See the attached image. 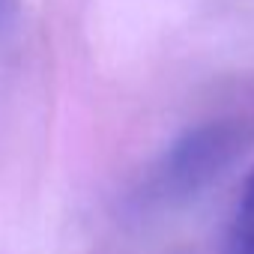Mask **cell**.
Listing matches in <instances>:
<instances>
[{"mask_svg":"<svg viewBox=\"0 0 254 254\" xmlns=\"http://www.w3.org/2000/svg\"><path fill=\"white\" fill-rule=\"evenodd\" d=\"M245 123L242 120H212L186 132L159 162L153 174V191L159 197H189L200 191L224 165L242 150Z\"/></svg>","mask_w":254,"mask_h":254,"instance_id":"obj_1","label":"cell"},{"mask_svg":"<svg viewBox=\"0 0 254 254\" xmlns=\"http://www.w3.org/2000/svg\"><path fill=\"white\" fill-rule=\"evenodd\" d=\"M224 254H254V171L248 174L236 197V206L227 224Z\"/></svg>","mask_w":254,"mask_h":254,"instance_id":"obj_2","label":"cell"},{"mask_svg":"<svg viewBox=\"0 0 254 254\" xmlns=\"http://www.w3.org/2000/svg\"><path fill=\"white\" fill-rule=\"evenodd\" d=\"M12 18H15V0H0V36L12 30Z\"/></svg>","mask_w":254,"mask_h":254,"instance_id":"obj_3","label":"cell"}]
</instances>
